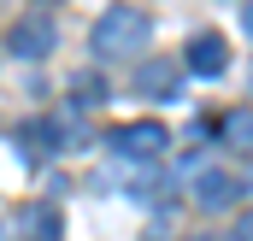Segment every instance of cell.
Listing matches in <instances>:
<instances>
[{
    "mask_svg": "<svg viewBox=\"0 0 253 241\" xmlns=\"http://www.w3.org/2000/svg\"><path fill=\"white\" fill-rule=\"evenodd\" d=\"M106 100V82L100 77H77V106H100Z\"/></svg>",
    "mask_w": 253,
    "mask_h": 241,
    "instance_id": "obj_9",
    "label": "cell"
},
{
    "mask_svg": "<svg viewBox=\"0 0 253 241\" xmlns=\"http://www.w3.org/2000/svg\"><path fill=\"white\" fill-rule=\"evenodd\" d=\"M230 241H253V212H242V218H236V230H230Z\"/></svg>",
    "mask_w": 253,
    "mask_h": 241,
    "instance_id": "obj_10",
    "label": "cell"
},
{
    "mask_svg": "<svg viewBox=\"0 0 253 241\" xmlns=\"http://www.w3.org/2000/svg\"><path fill=\"white\" fill-rule=\"evenodd\" d=\"M189 241H206V236H189Z\"/></svg>",
    "mask_w": 253,
    "mask_h": 241,
    "instance_id": "obj_12",
    "label": "cell"
},
{
    "mask_svg": "<svg viewBox=\"0 0 253 241\" xmlns=\"http://www.w3.org/2000/svg\"><path fill=\"white\" fill-rule=\"evenodd\" d=\"M236 200H242V177H230V171H200V177H194V206L224 212V206H236Z\"/></svg>",
    "mask_w": 253,
    "mask_h": 241,
    "instance_id": "obj_3",
    "label": "cell"
},
{
    "mask_svg": "<svg viewBox=\"0 0 253 241\" xmlns=\"http://www.w3.org/2000/svg\"><path fill=\"white\" fill-rule=\"evenodd\" d=\"M224 65H230L224 36H194V41H189V71H200V77H224Z\"/></svg>",
    "mask_w": 253,
    "mask_h": 241,
    "instance_id": "obj_6",
    "label": "cell"
},
{
    "mask_svg": "<svg viewBox=\"0 0 253 241\" xmlns=\"http://www.w3.org/2000/svg\"><path fill=\"white\" fill-rule=\"evenodd\" d=\"M129 88H135V94H153V100L177 94V59H147V65H135Z\"/></svg>",
    "mask_w": 253,
    "mask_h": 241,
    "instance_id": "obj_5",
    "label": "cell"
},
{
    "mask_svg": "<svg viewBox=\"0 0 253 241\" xmlns=\"http://www.w3.org/2000/svg\"><path fill=\"white\" fill-rule=\"evenodd\" d=\"M224 141H230L236 153H253V106H236V112H224Z\"/></svg>",
    "mask_w": 253,
    "mask_h": 241,
    "instance_id": "obj_7",
    "label": "cell"
},
{
    "mask_svg": "<svg viewBox=\"0 0 253 241\" xmlns=\"http://www.w3.org/2000/svg\"><path fill=\"white\" fill-rule=\"evenodd\" d=\"M6 41H12L18 59H47V53H53V24H47V18H18Z\"/></svg>",
    "mask_w": 253,
    "mask_h": 241,
    "instance_id": "obj_4",
    "label": "cell"
},
{
    "mask_svg": "<svg viewBox=\"0 0 253 241\" xmlns=\"http://www.w3.org/2000/svg\"><path fill=\"white\" fill-rule=\"evenodd\" d=\"M248 30H253V6H248Z\"/></svg>",
    "mask_w": 253,
    "mask_h": 241,
    "instance_id": "obj_11",
    "label": "cell"
},
{
    "mask_svg": "<svg viewBox=\"0 0 253 241\" xmlns=\"http://www.w3.org/2000/svg\"><path fill=\"white\" fill-rule=\"evenodd\" d=\"M112 147H118L124 159H159V153H165V123H153V118L118 123V129H112Z\"/></svg>",
    "mask_w": 253,
    "mask_h": 241,
    "instance_id": "obj_2",
    "label": "cell"
},
{
    "mask_svg": "<svg viewBox=\"0 0 253 241\" xmlns=\"http://www.w3.org/2000/svg\"><path fill=\"white\" fill-rule=\"evenodd\" d=\"M153 36V24L135 12V6H106L100 18H94V36H88V47L100 53V59H129V53H141V41Z\"/></svg>",
    "mask_w": 253,
    "mask_h": 241,
    "instance_id": "obj_1",
    "label": "cell"
},
{
    "mask_svg": "<svg viewBox=\"0 0 253 241\" xmlns=\"http://www.w3.org/2000/svg\"><path fill=\"white\" fill-rule=\"evenodd\" d=\"M30 241H59V218L42 206V212H30Z\"/></svg>",
    "mask_w": 253,
    "mask_h": 241,
    "instance_id": "obj_8",
    "label": "cell"
}]
</instances>
